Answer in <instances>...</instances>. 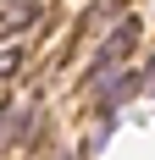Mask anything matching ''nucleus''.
Returning a JSON list of instances; mask_svg holds the SVG:
<instances>
[{
    "label": "nucleus",
    "mask_w": 155,
    "mask_h": 160,
    "mask_svg": "<svg viewBox=\"0 0 155 160\" xmlns=\"http://www.w3.org/2000/svg\"><path fill=\"white\" fill-rule=\"evenodd\" d=\"M133 44H139V22L127 17L122 28L111 33L105 44H100V55H94V66H89V83H100V78H105V72H116V61H122V55H127V50H133Z\"/></svg>",
    "instance_id": "obj_1"
},
{
    "label": "nucleus",
    "mask_w": 155,
    "mask_h": 160,
    "mask_svg": "<svg viewBox=\"0 0 155 160\" xmlns=\"http://www.w3.org/2000/svg\"><path fill=\"white\" fill-rule=\"evenodd\" d=\"M39 22V0H0V39H17Z\"/></svg>",
    "instance_id": "obj_2"
},
{
    "label": "nucleus",
    "mask_w": 155,
    "mask_h": 160,
    "mask_svg": "<svg viewBox=\"0 0 155 160\" xmlns=\"http://www.w3.org/2000/svg\"><path fill=\"white\" fill-rule=\"evenodd\" d=\"M11 66H17V50H6V55H0V78H6Z\"/></svg>",
    "instance_id": "obj_3"
}]
</instances>
